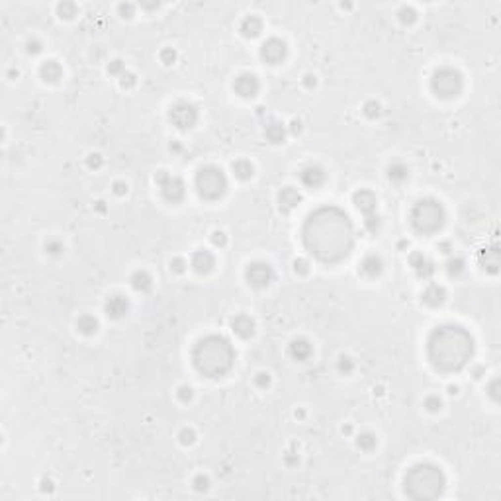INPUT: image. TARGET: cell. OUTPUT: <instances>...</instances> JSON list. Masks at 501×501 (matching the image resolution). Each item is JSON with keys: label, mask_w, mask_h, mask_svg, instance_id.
I'll return each instance as SVG.
<instances>
[{"label": "cell", "mask_w": 501, "mask_h": 501, "mask_svg": "<svg viewBox=\"0 0 501 501\" xmlns=\"http://www.w3.org/2000/svg\"><path fill=\"white\" fill-rule=\"evenodd\" d=\"M260 30H262V22H260V18H256V16H247V18L241 22V32H243L245 38H254V36H258Z\"/></svg>", "instance_id": "obj_21"}, {"label": "cell", "mask_w": 501, "mask_h": 501, "mask_svg": "<svg viewBox=\"0 0 501 501\" xmlns=\"http://www.w3.org/2000/svg\"><path fill=\"white\" fill-rule=\"evenodd\" d=\"M120 12H122L124 16H131V14H133V6H131V4H122V6H120Z\"/></svg>", "instance_id": "obj_51"}, {"label": "cell", "mask_w": 501, "mask_h": 501, "mask_svg": "<svg viewBox=\"0 0 501 501\" xmlns=\"http://www.w3.org/2000/svg\"><path fill=\"white\" fill-rule=\"evenodd\" d=\"M300 178H301V182H303L305 186H309V188H317V186H321V184H323V180H325V172H323V168L321 167H307V168H303V170H301Z\"/></svg>", "instance_id": "obj_15"}, {"label": "cell", "mask_w": 501, "mask_h": 501, "mask_svg": "<svg viewBox=\"0 0 501 501\" xmlns=\"http://www.w3.org/2000/svg\"><path fill=\"white\" fill-rule=\"evenodd\" d=\"M196 188L206 200H217L227 188V178L217 167H204L196 174Z\"/></svg>", "instance_id": "obj_6"}, {"label": "cell", "mask_w": 501, "mask_h": 501, "mask_svg": "<svg viewBox=\"0 0 501 501\" xmlns=\"http://www.w3.org/2000/svg\"><path fill=\"white\" fill-rule=\"evenodd\" d=\"M127 300L122 298V296H114V298H110L108 300V303H106V311H108V315H112V317H122L125 311H127Z\"/></svg>", "instance_id": "obj_20"}, {"label": "cell", "mask_w": 501, "mask_h": 501, "mask_svg": "<svg viewBox=\"0 0 501 501\" xmlns=\"http://www.w3.org/2000/svg\"><path fill=\"white\" fill-rule=\"evenodd\" d=\"M305 247L323 262H337L352 247V225L343 209L327 206L315 209L303 227Z\"/></svg>", "instance_id": "obj_1"}, {"label": "cell", "mask_w": 501, "mask_h": 501, "mask_svg": "<svg viewBox=\"0 0 501 501\" xmlns=\"http://www.w3.org/2000/svg\"><path fill=\"white\" fill-rule=\"evenodd\" d=\"M445 488V476L431 464H419L405 476V492L411 500H435Z\"/></svg>", "instance_id": "obj_4"}, {"label": "cell", "mask_w": 501, "mask_h": 501, "mask_svg": "<svg viewBox=\"0 0 501 501\" xmlns=\"http://www.w3.org/2000/svg\"><path fill=\"white\" fill-rule=\"evenodd\" d=\"M231 327H233L235 333L239 335V337H243V339H247V337L254 333V321L250 319L249 315H237V317H233Z\"/></svg>", "instance_id": "obj_17"}, {"label": "cell", "mask_w": 501, "mask_h": 501, "mask_svg": "<svg viewBox=\"0 0 501 501\" xmlns=\"http://www.w3.org/2000/svg\"><path fill=\"white\" fill-rule=\"evenodd\" d=\"M409 262H411V266H413V270L417 272L419 278H429L433 272H435V266H433V262L423 254V252H411V256H409Z\"/></svg>", "instance_id": "obj_14"}, {"label": "cell", "mask_w": 501, "mask_h": 501, "mask_svg": "<svg viewBox=\"0 0 501 501\" xmlns=\"http://www.w3.org/2000/svg\"><path fill=\"white\" fill-rule=\"evenodd\" d=\"M43 492H51L53 488H51V482H43V488H42Z\"/></svg>", "instance_id": "obj_54"}, {"label": "cell", "mask_w": 501, "mask_h": 501, "mask_svg": "<svg viewBox=\"0 0 501 501\" xmlns=\"http://www.w3.org/2000/svg\"><path fill=\"white\" fill-rule=\"evenodd\" d=\"M170 268H172L174 272H182V270H184V262H182L180 258H174V260L170 262Z\"/></svg>", "instance_id": "obj_47"}, {"label": "cell", "mask_w": 501, "mask_h": 501, "mask_svg": "<svg viewBox=\"0 0 501 501\" xmlns=\"http://www.w3.org/2000/svg\"><path fill=\"white\" fill-rule=\"evenodd\" d=\"M168 118H170V122L176 125L178 129H188V127H192V125L196 124L198 112H196V108H194L192 104H188V102H178V104L172 106Z\"/></svg>", "instance_id": "obj_9"}, {"label": "cell", "mask_w": 501, "mask_h": 501, "mask_svg": "<svg viewBox=\"0 0 501 501\" xmlns=\"http://www.w3.org/2000/svg\"><path fill=\"white\" fill-rule=\"evenodd\" d=\"M135 84V77L131 73H124L122 75V86H133Z\"/></svg>", "instance_id": "obj_45"}, {"label": "cell", "mask_w": 501, "mask_h": 501, "mask_svg": "<svg viewBox=\"0 0 501 501\" xmlns=\"http://www.w3.org/2000/svg\"><path fill=\"white\" fill-rule=\"evenodd\" d=\"M270 384V378L268 374H258L256 376V386H260V388H266Z\"/></svg>", "instance_id": "obj_46"}, {"label": "cell", "mask_w": 501, "mask_h": 501, "mask_svg": "<svg viewBox=\"0 0 501 501\" xmlns=\"http://www.w3.org/2000/svg\"><path fill=\"white\" fill-rule=\"evenodd\" d=\"M482 264L484 268H488L490 272H496L498 266H500V250L496 249H486L482 252Z\"/></svg>", "instance_id": "obj_25"}, {"label": "cell", "mask_w": 501, "mask_h": 501, "mask_svg": "<svg viewBox=\"0 0 501 501\" xmlns=\"http://www.w3.org/2000/svg\"><path fill=\"white\" fill-rule=\"evenodd\" d=\"M180 439H182L184 445H192V443H194V433L188 431V429H184V431L180 433Z\"/></svg>", "instance_id": "obj_39"}, {"label": "cell", "mask_w": 501, "mask_h": 501, "mask_svg": "<svg viewBox=\"0 0 501 501\" xmlns=\"http://www.w3.org/2000/svg\"><path fill=\"white\" fill-rule=\"evenodd\" d=\"M358 447H360V449H364V451H372V449L376 447L374 435H370V433L360 435V437H358Z\"/></svg>", "instance_id": "obj_31"}, {"label": "cell", "mask_w": 501, "mask_h": 501, "mask_svg": "<svg viewBox=\"0 0 501 501\" xmlns=\"http://www.w3.org/2000/svg\"><path fill=\"white\" fill-rule=\"evenodd\" d=\"M213 254L209 252V250H198V252H194V256H192V266H194V270L196 272H200V274H206L209 272L211 268H213Z\"/></svg>", "instance_id": "obj_16"}, {"label": "cell", "mask_w": 501, "mask_h": 501, "mask_svg": "<svg viewBox=\"0 0 501 501\" xmlns=\"http://www.w3.org/2000/svg\"><path fill=\"white\" fill-rule=\"evenodd\" d=\"M364 114H366L368 118H378V116H380V106H378L376 102H366Z\"/></svg>", "instance_id": "obj_34"}, {"label": "cell", "mask_w": 501, "mask_h": 501, "mask_svg": "<svg viewBox=\"0 0 501 501\" xmlns=\"http://www.w3.org/2000/svg\"><path fill=\"white\" fill-rule=\"evenodd\" d=\"M155 180L161 184L163 188V196L167 198L168 202H180L182 196H184V182L176 176H168L165 170L157 172Z\"/></svg>", "instance_id": "obj_10"}, {"label": "cell", "mask_w": 501, "mask_h": 501, "mask_svg": "<svg viewBox=\"0 0 501 501\" xmlns=\"http://www.w3.org/2000/svg\"><path fill=\"white\" fill-rule=\"evenodd\" d=\"M290 352H292L294 358L305 360L311 354V345L307 341H303V339H298V341H294L292 345H290Z\"/></svg>", "instance_id": "obj_24"}, {"label": "cell", "mask_w": 501, "mask_h": 501, "mask_svg": "<svg viewBox=\"0 0 501 501\" xmlns=\"http://www.w3.org/2000/svg\"><path fill=\"white\" fill-rule=\"evenodd\" d=\"M431 86L441 98H454L462 90V75L451 67H443L433 75Z\"/></svg>", "instance_id": "obj_7"}, {"label": "cell", "mask_w": 501, "mask_h": 501, "mask_svg": "<svg viewBox=\"0 0 501 501\" xmlns=\"http://www.w3.org/2000/svg\"><path fill=\"white\" fill-rule=\"evenodd\" d=\"M266 137H268V141H272V143L284 141V127L280 124H270L266 127Z\"/></svg>", "instance_id": "obj_28"}, {"label": "cell", "mask_w": 501, "mask_h": 501, "mask_svg": "<svg viewBox=\"0 0 501 501\" xmlns=\"http://www.w3.org/2000/svg\"><path fill=\"white\" fill-rule=\"evenodd\" d=\"M286 51H288V49H286V43L282 42V40L272 38V40L262 43L260 55H262V59H264L266 63L276 65V63H280V61L286 57Z\"/></svg>", "instance_id": "obj_11"}, {"label": "cell", "mask_w": 501, "mask_h": 501, "mask_svg": "<svg viewBox=\"0 0 501 501\" xmlns=\"http://www.w3.org/2000/svg\"><path fill=\"white\" fill-rule=\"evenodd\" d=\"M178 398H180L182 401H188V400L192 398V390H190V388H186V386H184V388H180V390H178Z\"/></svg>", "instance_id": "obj_43"}, {"label": "cell", "mask_w": 501, "mask_h": 501, "mask_svg": "<svg viewBox=\"0 0 501 501\" xmlns=\"http://www.w3.org/2000/svg\"><path fill=\"white\" fill-rule=\"evenodd\" d=\"M423 301L429 305H441L445 301V288H441L439 284L427 286V290L423 292Z\"/></svg>", "instance_id": "obj_19"}, {"label": "cell", "mask_w": 501, "mask_h": 501, "mask_svg": "<svg viewBox=\"0 0 501 501\" xmlns=\"http://www.w3.org/2000/svg\"><path fill=\"white\" fill-rule=\"evenodd\" d=\"M108 71H110L112 75H120V73L124 71V63H122L120 59H116V61H112V63L108 65Z\"/></svg>", "instance_id": "obj_36"}, {"label": "cell", "mask_w": 501, "mask_h": 501, "mask_svg": "<svg viewBox=\"0 0 501 501\" xmlns=\"http://www.w3.org/2000/svg\"><path fill=\"white\" fill-rule=\"evenodd\" d=\"M360 270H362L366 276H378V274L382 272V260H380V256L368 254V256L362 260Z\"/></svg>", "instance_id": "obj_23"}, {"label": "cell", "mask_w": 501, "mask_h": 501, "mask_svg": "<svg viewBox=\"0 0 501 501\" xmlns=\"http://www.w3.org/2000/svg\"><path fill=\"white\" fill-rule=\"evenodd\" d=\"M354 204H356V208L366 215V219H364L366 229H368L370 233H376V231H378V227H380V219H378V215L374 213L376 211V196L370 192V190H360V192H356V194H354Z\"/></svg>", "instance_id": "obj_8"}, {"label": "cell", "mask_w": 501, "mask_h": 501, "mask_svg": "<svg viewBox=\"0 0 501 501\" xmlns=\"http://www.w3.org/2000/svg\"><path fill=\"white\" fill-rule=\"evenodd\" d=\"M75 4H71V2H63V4H59V14L61 16H65V18H71V16H75Z\"/></svg>", "instance_id": "obj_32"}, {"label": "cell", "mask_w": 501, "mask_h": 501, "mask_svg": "<svg viewBox=\"0 0 501 501\" xmlns=\"http://www.w3.org/2000/svg\"><path fill=\"white\" fill-rule=\"evenodd\" d=\"M28 51H30V53H40V51H42V43L40 42H30L28 43Z\"/></svg>", "instance_id": "obj_49"}, {"label": "cell", "mask_w": 501, "mask_h": 501, "mask_svg": "<svg viewBox=\"0 0 501 501\" xmlns=\"http://www.w3.org/2000/svg\"><path fill=\"white\" fill-rule=\"evenodd\" d=\"M300 200H301V196L298 194L296 188H292V186L282 188V192H280V208H282V211H290L292 208H296L300 204Z\"/></svg>", "instance_id": "obj_18"}, {"label": "cell", "mask_w": 501, "mask_h": 501, "mask_svg": "<svg viewBox=\"0 0 501 501\" xmlns=\"http://www.w3.org/2000/svg\"><path fill=\"white\" fill-rule=\"evenodd\" d=\"M79 329L83 331L84 335H92L96 331V327H98V323H96V319L92 317V315H83L81 319H79Z\"/></svg>", "instance_id": "obj_29"}, {"label": "cell", "mask_w": 501, "mask_h": 501, "mask_svg": "<svg viewBox=\"0 0 501 501\" xmlns=\"http://www.w3.org/2000/svg\"><path fill=\"white\" fill-rule=\"evenodd\" d=\"M233 86H235V92L241 94V96H245V98L254 96V94L258 92V81H256V77L250 75V73L239 75V77L235 79V84H233Z\"/></svg>", "instance_id": "obj_13"}, {"label": "cell", "mask_w": 501, "mask_h": 501, "mask_svg": "<svg viewBox=\"0 0 501 501\" xmlns=\"http://www.w3.org/2000/svg\"><path fill=\"white\" fill-rule=\"evenodd\" d=\"M131 286L139 292H147L151 288V276L143 270H137L133 276H131Z\"/></svg>", "instance_id": "obj_26"}, {"label": "cell", "mask_w": 501, "mask_h": 501, "mask_svg": "<svg viewBox=\"0 0 501 501\" xmlns=\"http://www.w3.org/2000/svg\"><path fill=\"white\" fill-rule=\"evenodd\" d=\"M247 280L252 286L262 288V286L270 284V280H272V268L266 262H252L247 268Z\"/></svg>", "instance_id": "obj_12"}, {"label": "cell", "mask_w": 501, "mask_h": 501, "mask_svg": "<svg viewBox=\"0 0 501 501\" xmlns=\"http://www.w3.org/2000/svg\"><path fill=\"white\" fill-rule=\"evenodd\" d=\"M425 405L431 409V411H437L439 407H441V400L437 398V396H431V398H427V401H425Z\"/></svg>", "instance_id": "obj_37"}, {"label": "cell", "mask_w": 501, "mask_h": 501, "mask_svg": "<svg viewBox=\"0 0 501 501\" xmlns=\"http://www.w3.org/2000/svg\"><path fill=\"white\" fill-rule=\"evenodd\" d=\"M400 20H401L403 24H411V22L415 20V10H413V8H401Z\"/></svg>", "instance_id": "obj_33"}, {"label": "cell", "mask_w": 501, "mask_h": 501, "mask_svg": "<svg viewBox=\"0 0 501 501\" xmlns=\"http://www.w3.org/2000/svg\"><path fill=\"white\" fill-rule=\"evenodd\" d=\"M474 352V341L466 329L458 325H443L429 339V358L445 372L460 370Z\"/></svg>", "instance_id": "obj_2"}, {"label": "cell", "mask_w": 501, "mask_h": 501, "mask_svg": "<svg viewBox=\"0 0 501 501\" xmlns=\"http://www.w3.org/2000/svg\"><path fill=\"white\" fill-rule=\"evenodd\" d=\"M47 250L53 252V254H57L59 250H63V247H61V243H57V241H49V243H47Z\"/></svg>", "instance_id": "obj_48"}, {"label": "cell", "mask_w": 501, "mask_h": 501, "mask_svg": "<svg viewBox=\"0 0 501 501\" xmlns=\"http://www.w3.org/2000/svg\"><path fill=\"white\" fill-rule=\"evenodd\" d=\"M294 268H296V272L305 274V272H307V262H305L303 258H300V260H296V262H294Z\"/></svg>", "instance_id": "obj_42"}, {"label": "cell", "mask_w": 501, "mask_h": 501, "mask_svg": "<svg viewBox=\"0 0 501 501\" xmlns=\"http://www.w3.org/2000/svg\"><path fill=\"white\" fill-rule=\"evenodd\" d=\"M114 190H116V194H124L125 190H127V186H125L124 182H116V184H114Z\"/></svg>", "instance_id": "obj_52"}, {"label": "cell", "mask_w": 501, "mask_h": 501, "mask_svg": "<svg viewBox=\"0 0 501 501\" xmlns=\"http://www.w3.org/2000/svg\"><path fill=\"white\" fill-rule=\"evenodd\" d=\"M161 59H163V63H165V65H170V63L176 59V53H174L172 49H165V51L161 53Z\"/></svg>", "instance_id": "obj_38"}, {"label": "cell", "mask_w": 501, "mask_h": 501, "mask_svg": "<svg viewBox=\"0 0 501 501\" xmlns=\"http://www.w3.org/2000/svg\"><path fill=\"white\" fill-rule=\"evenodd\" d=\"M300 129H301V124H300V122H292V131H294V133H300Z\"/></svg>", "instance_id": "obj_53"}, {"label": "cell", "mask_w": 501, "mask_h": 501, "mask_svg": "<svg viewBox=\"0 0 501 501\" xmlns=\"http://www.w3.org/2000/svg\"><path fill=\"white\" fill-rule=\"evenodd\" d=\"M194 486H196V490H208V478H204V476H198L196 480H194Z\"/></svg>", "instance_id": "obj_41"}, {"label": "cell", "mask_w": 501, "mask_h": 501, "mask_svg": "<svg viewBox=\"0 0 501 501\" xmlns=\"http://www.w3.org/2000/svg\"><path fill=\"white\" fill-rule=\"evenodd\" d=\"M61 75H63V69H61V65L57 63V61H45L42 67V77L45 81H49V83H55V81H59L61 79Z\"/></svg>", "instance_id": "obj_22"}, {"label": "cell", "mask_w": 501, "mask_h": 501, "mask_svg": "<svg viewBox=\"0 0 501 501\" xmlns=\"http://www.w3.org/2000/svg\"><path fill=\"white\" fill-rule=\"evenodd\" d=\"M462 268H464V260H462V258H454V260L449 262V272L454 274V276L462 272Z\"/></svg>", "instance_id": "obj_35"}, {"label": "cell", "mask_w": 501, "mask_h": 501, "mask_svg": "<svg viewBox=\"0 0 501 501\" xmlns=\"http://www.w3.org/2000/svg\"><path fill=\"white\" fill-rule=\"evenodd\" d=\"M211 241H213V245H225V233H221V231H215L213 235H211Z\"/></svg>", "instance_id": "obj_40"}, {"label": "cell", "mask_w": 501, "mask_h": 501, "mask_svg": "<svg viewBox=\"0 0 501 501\" xmlns=\"http://www.w3.org/2000/svg\"><path fill=\"white\" fill-rule=\"evenodd\" d=\"M351 368H352V362H351V358L343 356V358H341V370H351Z\"/></svg>", "instance_id": "obj_50"}, {"label": "cell", "mask_w": 501, "mask_h": 501, "mask_svg": "<svg viewBox=\"0 0 501 501\" xmlns=\"http://www.w3.org/2000/svg\"><path fill=\"white\" fill-rule=\"evenodd\" d=\"M390 178L396 180V182H401L403 178H407V168L403 167V165H400V163L392 165L390 167Z\"/></svg>", "instance_id": "obj_30"}, {"label": "cell", "mask_w": 501, "mask_h": 501, "mask_svg": "<svg viewBox=\"0 0 501 501\" xmlns=\"http://www.w3.org/2000/svg\"><path fill=\"white\" fill-rule=\"evenodd\" d=\"M235 360V351L231 343L223 337L209 335L202 339L194 349V364L208 378L223 376Z\"/></svg>", "instance_id": "obj_3"}, {"label": "cell", "mask_w": 501, "mask_h": 501, "mask_svg": "<svg viewBox=\"0 0 501 501\" xmlns=\"http://www.w3.org/2000/svg\"><path fill=\"white\" fill-rule=\"evenodd\" d=\"M411 223L421 233H435L445 223V209L433 198L421 200L411 209Z\"/></svg>", "instance_id": "obj_5"}, {"label": "cell", "mask_w": 501, "mask_h": 501, "mask_svg": "<svg viewBox=\"0 0 501 501\" xmlns=\"http://www.w3.org/2000/svg\"><path fill=\"white\" fill-rule=\"evenodd\" d=\"M233 170H235V174H237L241 180H247V178L252 176V165H250L249 161H245V159L235 161V163H233Z\"/></svg>", "instance_id": "obj_27"}, {"label": "cell", "mask_w": 501, "mask_h": 501, "mask_svg": "<svg viewBox=\"0 0 501 501\" xmlns=\"http://www.w3.org/2000/svg\"><path fill=\"white\" fill-rule=\"evenodd\" d=\"M102 165V157L100 155H90L88 157V167L90 168H98Z\"/></svg>", "instance_id": "obj_44"}]
</instances>
